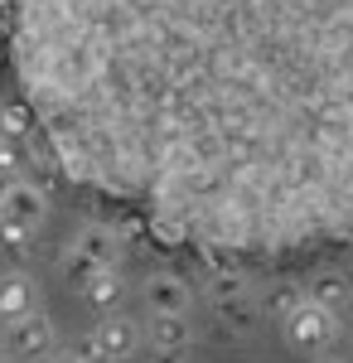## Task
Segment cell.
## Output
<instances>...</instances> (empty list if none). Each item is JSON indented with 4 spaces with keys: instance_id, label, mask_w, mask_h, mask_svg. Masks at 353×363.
I'll list each match as a JSON object with an SVG mask.
<instances>
[{
    "instance_id": "6da1fadb",
    "label": "cell",
    "mask_w": 353,
    "mask_h": 363,
    "mask_svg": "<svg viewBox=\"0 0 353 363\" xmlns=\"http://www.w3.org/2000/svg\"><path fill=\"white\" fill-rule=\"evenodd\" d=\"M68 184L228 262L353 242V0H10Z\"/></svg>"
},
{
    "instance_id": "7a4b0ae2",
    "label": "cell",
    "mask_w": 353,
    "mask_h": 363,
    "mask_svg": "<svg viewBox=\"0 0 353 363\" xmlns=\"http://www.w3.org/2000/svg\"><path fill=\"white\" fill-rule=\"evenodd\" d=\"M136 344H140L136 320L111 315V320H102L87 339H78V349H73V354H78L82 363H121V359H131V354H136Z\"/></svg>"
},
{
    "instance_id": "3957f363",
    "label": "cell",
    "mask_w": 353,
    "mask_h": 363,
    "mask_svg": "<svg viewBox=\"0 0 353 363\" xmlns=\"http://www.w3.org/2000/svg\"><path fill=\"white\" fill-rule=\"evenodd\" d=\"M281 325H286V339L305 349V354H315V349H325L329 339L339 335V320H334V310L320 306V301H296V306L281 315Z\"/></svg>"
},
{
    "instance_id": "277c9868",
    "label": "cell",
    "mask_w": 353,
    "mask_h": 363,
    "mask_svg": "<svg viewBox=\"0 0 353 363\" xmlns=\"http://www.w3.org/2000/svg\"><path fill=\"white\" fill-rule=\"evenodd\" d=\"M145 306L150 310H169V315H189V281L179 272H150L140 286Z\"/></svg>"
},
{
    "instance_id": "5b68a950",
    "label": "cell",
    "mask_w": 353,
    "mask_h": 363,
    "mask_svg": "<svg viewBox=\"0 0 353 363\" xmlns=\"http://www.w3.org/2000/svg\"><path fill=\"white\" fill-rule=\"evenodd\" d=\"M54 349V330H49V320L44 315H20V320H10V354L15 359H44Z\"/></svg>"
},
{
    "instance_id": "8992f818",
    "label": "cell",
    "mask_w": 353,
    "mask_h": 363,
    "mask_svg": "<svg viewBox=\"0 0 353 363\" xmlns=\"http://www.w3.org/2000/svg\"><path fill=\"white\" fill-rule=\"evenodd\" d=\"M145 339H150V349H160V354H184L194 344V325L184 315H169V310H150V320H145Z\"/></svg>"
},
{
    "instance_id": "52a82bcc",
    "label": "cell",
    "mask_w": 353,
    "mask_h": 363,
    "mask_svg": "<svg viewBox=\"0 0 353 363\" xmlns=\"http://www.w3.org/2000/svg\"><path fill=\"white\" fill-rule=\"evenodd\" d=\"M0 213H10V218H20V223H44L49 218V199L39 184H25V179H10L5 184V194H0Z\"/></svg>"
},
{
    "instance_id": "ba28073f",
    "label": "cell",
    "mask_w": 353,
    "mask_h": 363,
    "mask_svg": "<svg viewBox=\"0 0 353 363\" xmlns=\"http://www.w3.org/2000/svg\"><path fill=\"white\" fill-rule=\"evenodd\" d=\"M39 306V296H34V281L25 272H5L0 277V320L10 325V320H20L29 310Z\"/></svg>"
},
{
    "instance_id": "9c48e42d",
    "label": "cell",
    "mask_w": 353,
    "mask_h": 363,
    "mask_svg": "<svg viewBox=\"0 0 353 363\" xmlns=\"http://www.w3.org/2000/svg\"><path fill=\"white\" fill-rule=\"evenodd\" d=\"M78 291H82V301H87L92 310H116L121 301H126V281L116 277V267H97Z\"/></svg>"
},
{
    "instance_id": "30bf717a",
    "label": "cell",
    "mask_w": 353,
    "mask_h": 363,
    "mask_svg": "<svg viewBox=\"0 0 353 363\" xmlns=\"http://www.w3.org/2000/svg\"><path fill=\"white\" fill-rule=\"evenodd\" d=\"M73 252L87 257V262H97V267H111L116 262V233H107V228H82V233H73Z\"/></svg>"
},
{
    "instance_id": "8fae6325",
    "label": "cell",
    "mask_w": 353,
    "mask_h": 363,
    "mask_svg": "<svg viewBox=\"0 0 353 363\" xmlns=\"http://www.w3.org/2000/svg\"><path fill=\"white\" fill-rule=\"evenodd\" d=\"M0 136L5 140H29L34 136V107L25 97H5L0 102Z\"/></svg>"
},
{
    "instance_id": "7c38bea8",
    "label": "cell",
    "mask_w": 353,
    "mask_h": 363,
    "mask_svg": "<svg viewBox=\"0 0 353 363\" xmlns=\"http://www.w3.org/2000/svg\"><path fill=\"white\" fill-rule=\"evenodd\" d=\"M0 252H10L15 262H25L34 252V223H20L10 213H0Z\"/></svg>"
},
{
    "instance_id": "4fadbf2b",
    "label": "cell",
    "mask_w": 353,
    "mask_h": 363,
    "mask_svg": "<svg viewBox=\"0 0 353 363\" xmlns=\"http://www.w3.org/2000/svg\"><path fill=\"white\" fill-rule=\"evenodd\" d=\"M310 301H320V306H344L349 301V277H339V272H325V277L310 281Z\"/></svg>"
},
{
    "instance_id": "5bb4252c",
    "label": "cell",
    "mask_w": 353,
    "mask_h": 363,
    "mask_svg": "<svg viewBox=\"0 0 353 363\" xmlns=\"http://www.w3.org/2000/svg\"><path fill=\"white\" fill-rule=\"evenodd\" d=\"M252 306H247V296L242 301H232V306H218V330L223 335H252Z\"/></svg>"
},
{
    "instance_id": "9a60e30c",
    "label": "cell",
    "mask_w": 353,
    "mask_h": 363,
    "mask_svg": "<svg viewBox=\"0 0 353 363\" xmlns=\"http://www.w3.org/2000/svg\"><path fill=\"white\" fill-rule=\"evenodd\" d=\"M208 296H213V306H232V301H242V296H247V286L237 277H218Z\"/></svg>"
},
{
    "instance_id": "2e32d148",
    "label": "cell",
    "mask_w": 353,
    "mask_h": 363,
    "mask_svg": "<svg viewBox=\"0 0 353 363\" xmlns=\"http://www.w3.org/2000/svg\"><path fill=\"white\" fill-rule=\"evenodd\" d=\"M15 169H20V150L0 145V174H15Z\"/></svg>"
},
{
    "instance_id": "e0dca14e",
    "label": "cell",
    "mask_w": 353,
    "mask_h": 363,
    "mask_svg": "<svg viewBox=\"0 0 353 363\" xmlns=\"http://www.w3.org/2000/svg\"><path fill=\"white\" fill-rule=\"evenodd\" d=\"M291 306H296V296H291V291H281V296H276V315H286Z\"/></svg>"
},
{
    "instance_id": "ac0fdd59",
    "label": "cell",
    "mask_w": 353,
    "mask_h": 363,
    "mask_svg": "<svg viewBox=\"0 0 353 363\" xmlns=\"http://www.w3.org/2000/svg\"><path fill=\"white\" fill-rule=\"evenodd\" d=\"M315 363H344V359H315Z\"/></svg>"
},
{
    "instance_id": "d6986e66",
    "label": "cell",
    "mask_w": 353,
    "mask_h": 363,
    "mask_svg": "<svg viewBox=\"0 0 353 363\" xmlns=\"http://www.w3.org/2000/svg\"><path fill=\"white\" fill-rule=\"evenodd\" d=\"M63 363H82V359H78V354H73V359H63Z\"/></svg>"
}]
</instances>
